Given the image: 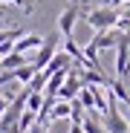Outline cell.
Segmentation results:
<instances>
[{
  "label": "cell",
  "instance_id": "2e32d148",
  "mask_svg": "<svg viewBox=\"0 0 130 133\" xmlns=\"http://www.w3.org/2000/svg\"><path fill=\"white\" fill-rule=\"evenodd\" d=\"M9 104H12V101H9V98H3V96H0V116H3V110H6V107H9Z\"/></svg>",
  "mask_w": 130,
  "mask_h": 133
},
{
  "label": "cell",
  "instance_id": "5b68a950",
  "mask_svg": "<svg viewBox=\"0 0 130 133\" xmlns=\"http://www.w3.org/2000/svg\"><path fill=\"white\" fill-rule=\"evenodd\" d=\"M78 15H81V6H67L58 15V32H61V38H72V26H75Z\"/></svg>",
  "mask_w": 130,
  "mask_h": 133
},
{
  "label": "cell",
  "instance_id": "4fadbf2b",
  "mask_svg": "<svg viewBox=\"0 0 130 133\" xmlns=\"http://www.w3.org/2000/svg\"><path fill=\"white\" fill-rule=\"evenodd\" d=\"M81 127H84V133H107V130H101V127H98L95 113H90V119H81Z\"/></svg>",
  "mask_w": 130,
  "mask_h": 133
},
{
  "label": "cell",
  "instance_id": "e0dca14e",
  "mask_svg": "<svg viewBox=\"0 0 130 133\" xmlns=\"http://www.w3.org/2000/svg\"><path fill=\"white\" fill-rule=\"evenodd\" d=\"M70 6H81V0H70Z\"/></svg>",
  "mask_w": 130,
  "mask_h": 133
},
{
  "label": "cell",
  "instance_id": "52a82bcc",
  "mask_svg": "<svg viewBox=\"0 0 130 133\" xmlns=\"http://www.w3.org/2000/svg\"><path fill=\"white\" fill-rule=\"evenodd\" d=\"M40 46H43V38H40V35H23V38L15 41V49H12V52H20V55H23V52L40 49Z\"/></svg>",
  "mask_w": 130,
  "mask_h": 133
},
{
  "label": "cell",
  "instance_id": "277c9868",
  "mask_svg": "<svg viewBox=\"0 0 130 133\" xmlns=\"http://www.w3.org/2000/svg\"><path fill=\"white\" fill-rule=\"evenodd\" d=\"M81 75H78V70H70L67 72V81L61 84V90H58V98L61 101H75V96L81 93Z\"/></svg>",
  "mask_w": 130,
  "mask_h": 133
},
{
  "label": "cell",
  "instance_id": "7a4b0ae2",
  "mask_svg": "<svg viewBox=\"0 0 130 133\" xmlns=\"http://www.w3.org/2000/svg\"><path fill=\"white\" fill-rule=\"evenodd\" d=\"M110 90V87H107ZM104 124H107V133H130V124L124 122V116L119 113L116 107V96L107 93V113H104Z\"/></svg>",
  "mask_w": 130,
  "mask_h": 133
},
{
  "label": "cell",
  "instance_id": "ba28073f",
  "mask_svg": "<svg viewBox=\"0 0 130 133\" xmlns=\"http://www.w3.org/2000/svg\"><path fill=\"white\" fill-rule=\"evenodd\" d=\"M119 38H121V32H113V29H107V32H98L90 43H93V46L101 52V49H107V46H116V43H119Z\"/></svg>",
  "mask_w": 130,
  "mask_h": 133
},
{
  "label": "cell",
  "instance_id": "5bb4252c",
  "mask_svg": "<svg viewBox=\"0 0 130 133\" xmlns=\"http://www.w3.org/2000/svg\"><path fill=\"white\" fill-rule=\"evenodd\" d=\"M15 78H17V81H26V84H29V81L35 78V66H32V64H26V66H20V70H15Z\"/></svg>",
  "mask_w": 130,
  "mask_h": 133
},
{
  "label": "cell",
  "instance_id": "6da1fadb",
  "mask_svg": "<svg viewBox=\"0 0 130 133\" xmlns=\"http://www.w3.org/2000/svg\"><path fill=\"white\" fill-rule=\"evenodd\" d=\"M119 17H121V12L113 9V6H107V9H93V12L84 15V20H87V23H90L95 32H107V29H113V26L119 23Z\"/></svg>",
  "mask_w": 130,
  "mask_h": 133
},
{
  "label": "cell",
  "instance_id": "9c48e42d",
  "mask_svg": "<svg viewBox=\"0 0 130 133\" xmlns=\"http://www.w3.org/2000/svg\"><path fill=\"white\" fill-rule=\"evenodd\" d=\"M67 116H72V101H55L52 110H49V122L67 119Z\"/></svg>",
  "mask_w": 130,
  "mask_h": 133
},
{
  "label": "cell",
  "instance_id": "8992f818",
  "mask_svg": "<svg viewBox=\"0 0 130 133\" xmlns=\"http://www.w3.org/2000/svg\"><path fill=\"white\" fill-rule=\"evenodd\" d=\"M55 52H58V38H49V41H43V46L38 49V55H35V61H32L35 72H40L43 66H46V64L55 58Z\"/></svg>",
  "mask_w": 130,
  "mask_h": 133
},
{
  "label": "cell",
  "instance_id": "8fae6325",
  "mask_svg": "<svg viewBox=\"0 0 130 133\" xmlns=\"http://www.w3.org/2000/svg\"><path fill=\"white\" fill-rule=\"evenodd\" d=\"M78 101L84 110H90V113H95V96H93V87H81V93H78Z\"/></svg>",
  "mask_w": 130,
  "mask_h": 133
},
{
  "label": "cell",
  "instance_id": "9a60e30c",
  "mask_svg": "<svg viewBox=\"0 0 130 133\" xmlns=\"http://www.w3.org/2000/svg\"><path fill=\"white\" fill-rule=\"evenodd\" d=\"M70 133H84V127H81V122H72V127H70Z\"/></svg>",
  "mask_w": 130,
  "mask_h": 133
},
{
  "label": "cell",
  "instance_id": "3957f363",
  "mask_svg": "<svg viewBox=\"0 0 130 133\" xmlns=\"http://www.w3.org/2000/svg\"><path fill=\"white\" fill-rule=\"evenodd\" d=\"M116 46H119V52H116V75H119V81H127L130 78V32H121Z\"/></svg>",
  "mask_w": 130,
  "mask_h": 133
},
{
  "label": "cell",
  "instance_id": "30bf717a",
  "mask_svg": "<svg viewBox=\"0 0 130 133\" xmlns=\"http://www.w3.org/2000/svg\"><path fill=\"white\" fill-rule=\"evenodd\" d=\"M20 66H26V58L20 52H9L6 58H0V70H20Z\"/></svg>",
  "mask_w": 130,
  "mask_h": 133
},
{
  "label": "cell",
  "instance_id": "7c38bea8",
  "mask_svg": "<svg viewBox=\"0 0 130 133\" xmlns=\"http://www.w3.org/2000/svg\"><path fill=\"white\" fill-rule=\"evenodd\" d=\"M40 104H43V93H32V90H29V98H26V110H32V113L38 116Z\"/></svg>",
  "mask_w": 130,
  "mask_h": 133
}]
</instances>
